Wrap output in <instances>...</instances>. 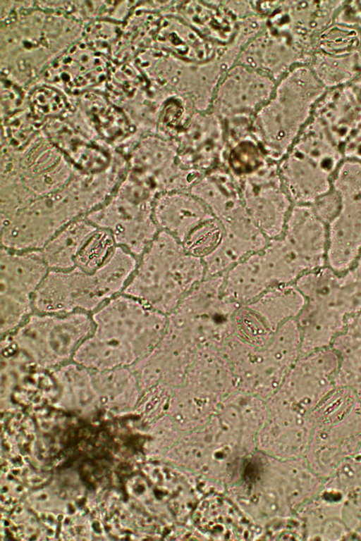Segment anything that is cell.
<instances>
[{
	"mask_svg": "<svg viewBox=\"0 0 361 541\" xmlns=\"http://www.w3.org/2000/svg\"><path fill=\"white\" fill-rule=\"evenodd\" d=\"M94 330L73 361L95 371L133 366L160 342L168 316L121 293L93 312Z\"/></svg>",
	"mask_w": 361,
	"mask_h": 541,
	"instance_id": "cell-1",
	"label": "cell"
},
{
	"mask_svg": "<svg viewBox=\"0 0 361 541\" xmlns=\"http://www.w3.org/2000/svg\"><path fill=\"white\" fill-rule=\"evenodd\" d=\"M271 11L265 29L243 47L238 61L278 82L293 68L310 65L315 39L325 25L312 1L279 2Z\"/></svg>",
	"mask_w": 361,
	"mask_h": 541,
	"instance_id": "cell-2",
	"label": "cell"
},
{
	"mask_svg": "<svg viewBox=\"0 0 361 541\" xmlns=\"http://www.w3.org/2000/svg\"><path fill=\"white\" fill-rule=\"evenodd\" d=\"M293 285L305 299L296 318L301 354L330 347L347 320L361 312V254L343 272L326 265L301 276Z\"/></svg>",
	"mask_w": 361,
	"mask_h": 541,
	"instance_id": "cell-3",
	"label": "cell"
},
{
	"mask_svg": "<svg viewBox=\"0 0 361 541\" xmlns=\"http://www.w3.org/2000/svg\"><path fill=\"white\" fill-rule=\"evenodd\" d=\"M205 278L202 259L189 254L173 236L159 230L138 258L122 293L168 316Z\"/></svg>",
	"mask_w": 361,
	"mask_h": 541,
	"instance_id": "cell-4",
	"label": "cell"
},
{
	"mask_svg": "<svg viewBox=\"0 0 361 541\" xmlns=\"http://www.w3.org/2000/svg\"><path fill=\"white\" fill-rule=\"evenodd\" d=\"M327 90L309 65L297 66L278 82L270 99L254 115L252 130L269 157L279 163L312 120Z\"/></svg>",
	"mask_w": 361,
	"mask_h": 541,
	"instance_id": "cell-5",
	"label": "cell"
},
{
	"mask_svg": "<svg viewBox=\"0 0 361 541\" xmlns=\"http://www.w3.org/2000/svg\"><path fill=\"white\" fill-rule=\"evenodd\" d=\"M137 258L117 247L110 259L93 273L77 268L49 270L33 297L40 313L94 312L123 292L133 275Z\"/></svg>",
	"mask_w": 361,
	"mask_h": 541,
	"instance_id": "cell-6",
	"label": "cell"
},
{
	"mask_svg": "<svg viewBox=\"0 0 361 541\" xmlns=\"http://www.w3.org/2000/svg\"><path fill=\"white\" fill-rule=\"evenodd\" d=\"M344 159L342 146L312 118L278 163L293 204L312 205L328 194Z\"/></svg>",
	"mask_w": 361,
	"mask_h": 541,
	"instance_id": "cell-7",
	"label": "cell"
},
{
	"mask_svg": "<svg viewBox=\"0 0 361 541\" xmlns=\"http://www.w3.org/2000/svg\"><path fill=\"white\" fill-rule=\"evenodd\" d=\"M313 431L305 455L326 479L357 455L361 447V402L345 387L335 388L312 410Z\"/></svg>",
	"mask_w": 361,
	"mask_h": 541,
	"instance_id": "cell-8",
	"label": "cell"
},
{
	"mask_svg": "<svg viewBox=\"0 0 361 541\" xmlns=\"http://www.w3.org/2000/svg\"><path fill=\"white\" fill-rule=\"evenodd\" d=\"M221 350L232 365L238 389L269 399L300 356L301 334L292 318L262 347H248L232 335Z\"/></svg>",
	"mask_w": 361,
	"mask_h": 541,
	"instance_id": "cell-9",
	"label": "cell"
},
{
	"mask_svg": "<svg viewBox=\"0 0 361 541\" xmlns=\"http://www.w3.org/2000/svg\"><path fill=\"white\" fill-rule=\"evenodd\" d=\"M224 274L206 277L168 315L167 326L197 349H221L233 335V318L240 305L223 293Z\"/></svg>",
	"mask_w": 361,
	"mask_h": 541,
	"instance_id": "cell-10",
	"label": "cell"
},
{
	"mask_svg": "<svg viewBox=\"0 0 361 541\" xmlns=\"http://www.w3.org/2000/svg\"><path fill=\"white\" fill-rule=\"evenodd\" d=\"M157 196L125 172L108 200L86 217L109 231L118 247L138 259L159 232L153 214Z\"/></svg>",
	"mask_w": 361,
	"mask_h": 541,
	"instance_id": "cell-11",
	"label": "cell"
},
{
	"mask_svg": "<svg viewBox=\"0 0 361 541\" xmlns=\"http://www.w3.org/2000/svg\"><path fill=\"white\" fill-rule=\"evenodd\" d=\"M88 213L87 205L74 183L30 201L1 220V247L15 250H41L71 221Z\"/></svg>",
	"mask_w": 361,
	"mask_h": 541,
	"instance_id": "cell-12",
	"label": "cell"
},
{
	"mask_svg": "<svg viewBox=\"0 0 361 541\" xmlns=\"http://www.w3.org/2000/svg\"><path fill=\"white\" fill-rule=\"evenodd\" d=\"M94 330L92 316L85 311L30 314L5 339L42 368L66 363Z\"/></svg>",
	"mask_w": 361,
	"mask_h": 541,
	"instance_id": "cell-13",
	"label": "cell"
},
{
	"mask_svg": "<svg viewBox=\"0 0 361 541\" xmlns=\"http://www.w3.org/2000/svg\"><path fill=\"white\" fill-rule=\"evenodd\" d=\"M338 211L327 224L326 265L341 273L361 254V162L345 158L333 182Z\"/></svg>",
	"mask_w": 361,
	"mask_h": 541,
	"instance_id": "cell-14",
	"label": "cell"
},
{
	"mask_svg": "<svg viewBox=\"0 0 361 541\" xmlns=\"http://www.w3.org/2000/svg\"><path fill=\"white\" fill-rule=\"evenodd\" d=\"M1 333L8 335L31 314L33 297L49 268L41 250L1 247Z\"/></svg>",
	"mask_w": 361,
	"mask_h": 541,
	"instance_id": "cell-15",
	"label": "cell"
},
{
	"mask_svg": "<svg viewBox=\"0 0 361 541\" xmlns=\"http://www.w3.org/2000/svg\"><path fill=\"white\" fill-rule=\"evenodd\" d=\"M123 155L126 173L157 195L190 190L202 175L184 167L174 144L156 132L143 135Z\"/></svg>",
	"mask_w": 361,
	"mask_h": 541,
	"instance_id": "cell-16",
	"label": "cell"
},
{
	"mask_svg": "<svg viewBox=\"0 0 361 541\" xmlns=\"http://www.w3.org/2000/svg\"><path fill=\"white\" fill-rule=\"evenodd\" d=\"M305 304V297L293 284L271 287L239 306L233 318V335L250 347H262L281 325L298 317Z\"/></svg>",
	"mask_w": 361,
	"mask_h": 541,
	"instance_id": "cell-17",
	"label": "cell"
},
{
	"mask_svg": "<svg viewBox=\"0 0 361 541\" xmlns=\"http://www.w3.org/2000/svg\"><path fill=\"white\" fill-rule=\"evenodd\" d=\"M338 365L331 347L301 354L269 399L309 415L334 389Z\"/></svg>",
	"mask_w": 361,
	"mask_h": 541,
	"instance_id": "cell-18",
	"label": "cell"
},
{
	"mask_svg": "<svg viewBox=\"0 0 361 541\" xmlns=\"http://www.w3.org/2000/svg\"><path fill=\"white\" fill-rule=\"evenodd\" d=\"M243 204L269 240L279 237L293 204L279 175L278 163L237 182Z\"/></svg>",
	"mask_w": 361,
	"mask_h": 541,
	"instance_id": "cell-19",
	"label": "cell"
},
{
	"mask_svg": "<svg viewBox=\"0 0 361 541\" xmlns=\"http://www.w3.org/2000/svg\"><path fill=\"white\" fill-rule=\"evenodd\" d=\"M279 240L299 278L326 266L327 225L312 205H293Z\"/></svg>",
	"mask_w": 361,
	"mask_h": 541,
	"instance_id": "cell-20",
	"label": "cell"
},
{
	"mask_svg": "<svg viewBox=\"0 0 361 541\" xmlns=\"http://www.w3.org/2000/svg\"><path fill=\"white\" fill-rule=\"evenodd\" d=\"M275 87L276 81L270 76L238 63L221 78L212 101V112L223 122L252 120Z\"/></svg>",
	"mask_w": 361,
	"mask_h": 541,
	"instance_id": "cell-21",
	"label": "cell"
},
{
	"mask_svg": "<svg viewBox=\"0 0 361 541\" xmlns=\"http://www.w3.org/2000/svg\"><path fill=\"white\" fill-rule=\"evenodd\" d=\"M180 388L192 402L208 411L218 409L238 390L231 362L221 349L212 347L197 349Z\"/></svg>",
	"mask_w": 361,
	"mask_h": 541,
	"instance_id": "cell-22",
	"label": "cell"
},
{
	"mask_svg": "<svg viewBox=\"0 0 361 541\" xmlns=\"http://www.w3.org/2000/svg\"><path fill=\"white\" fill-rule=\"evenodd\" d=\"M197 349L169 328L158 344L131 368L146 390L157 385L174 389L185 380Z\"/></svg>",
	"mask_w": 361,
	"mask_h": 541,
	"instance_id": "cell-23",
	"label": "cell"
},
{
	"mask_svg": "<svg viewBox=\"0 0 361 541\" xmlns=\"http://www.w3.org/2000/svg\"><path fill=\"white\" fill-rule=\"evenodd\" d=\"M153 214L159 230L173 236L183 247L192 242L216 218L189 190L159 194L154 201Z\"/></svg>",
	"mask_w": 361,
	"mask_h": 541,
	"instance_id": "cell-24",
	"label": "cell"
},
{
	"mask_svg": "<svg viewBox=\"0 0 361 541\" xmlns=\"http://www.w3.org/2000/svg\"><path fill=\"white\" fill-rule=\"evenodd\" d=\"M283 285L276 259L267 244L224 274L223 293L227 299L242 305L254 300L271 287Z\"/></svg>",
	"mask_w": 361,
	"mask_h": 541,
	"instance_id": "cell-25",
	"label": "cell"
},
{
	"mask_svg": "<svg viewBox=\"0 0 361 541\" xmlns=\"http://www.w3.org/2000/svg\"><path fill=\"white\" fill-rule=\"evenodd\" d=\"M312 118L343 148L361 126V89L353 83L328 89L316 104Z\"/></svg>",
	"mask_w": 361,
	"mask_h": 541,
	"instance_id": "cell-26",
	"label": "cell"
},
{
	"mask_svg": "<svg viewBox=\"0 0 361 541\" xmlns=\"http://www.w3.org/2000/svg\"><path fill=\"white\" fill-rule=\"evenodd\" d=\"M81 106L86 126L98 139L115 150L123 152L142 135L120 109L104 96L94 92L84 93Z\"/></svg>",
	"mask_w": 361,
	"mask_h": 541,
	"instance_id": "cell-27",
	"label": "cell"
},
{
	"mask_svg": "<svg viewBox=\"0 0 361 541\" xmlns=\"http://www.w3.org/2000/svg\"><path fill=\"white\" fill-rule=\"evenodd\" d=\"M49 71V82L68 92H80L105 79L106 64L99 54L83 44L65 52Z\"/></svg>",
	"mask_w": 361,
	"mask_h": 541,
	"instance_id": "cell-28",
	"label": "cell"
},
{
	"mask_svg": "<svg viewBox=\"0 0 361 541\" xmlns=\"http://www.w3.org/2000/svg\"><path fill=\"white\" fill-rule=\"evenodd\" d=\"M155 35L160 50L184 61L204 63L218 54L214 43L205 39L178 15L164 16Z\"/></svg>",
	"mask_w": 361,
	"mask_h": 541,
	"instance_id": "cell-29",
	"label": "cell"
},
{
	"mask_svg": "<svg viewBox=\"0 0 361 541\" xmlns=\"http://www.w3.org/2000/svg\"><path fill=\"white\" fill-rule=\"evenodd\" d=\"M226 6L192 1L176 8L178 16L202 36L217 46H225L231 39L237 38L240 23Z\"/></svg>",
	"mask_w": 361,
	"mask_h": 541,
	"instance_id": "cell-30",
	"label": "cell"
},
{
	"mask_svg": "<svg viewBox=\"0 0 361 541\" xmlns=\"http://www.w3.org/2000/svg\"><path fill=\"white\" fill-rule=\"evenodd\" d=\"M330 347L338 359L335 387L350 390L361 402V312L347 320Z\"/></svg>",
	"mask_w": 361,
	"mask_h": 541,
	"instance_id": "cell-31",
	"label": "cell"
},
{
	"mask_svg": "<svg viewBox=\"0 0 361 541\" xmlns=\"http://www.w3.org/2000/svg\"><path fill=\"white\" fill-rule=\"evenodd\" d=\"M97 228L85 216L71 221L59 230L41 249L49 270L74 268L81 246Z\"/></svg>",
	"mask_w": 361,
	"mask_h": 541,
	"instance_id": "cell-32",
	"label": "cell"
},
{
	"mask_svg": "<svg viewBox=\"0 0 361 541\" xmlns=\"http://www.w3.org/2000/svg\"><path fill=\"white\" fill-rule=\"evenodd\" d=\"M273 162L253 133L226 142L222 165L237 182L257 173Z\"/></svg>",
	"mask_w": 361,
	"mask_h": 541,
	"instance_id": "cell-33",
	"label": "cell"
},
{
	"mask_svg": "<svg viewBox=\"0 0 361 541\" xmlns=\"http://www.w3.org/2000/svg\"><path fill=\"white\" fill-rule=\"evenodd\" d=\"M309 66L327 89L348 85L361 75V51L348 56L314 51Z\"/></svg>",
	"mask_w": 361,
	"mask_h": 541,
	"instance_id": "cell-34",
	"label": "cell"
},
{
	"mask_svg": "<svg viewBox=\"0 0 361 541\" xmlns=\"http://www.w3.org/2000/svg\"><path fill=\"white\" fill-rule=\"evenodd\" d=\"M194 518L200 528L214 536L241 535L243 518L227 501L217 497L205 499L195 511Z\"/></svg>",
	"mask_w": 361,
	"mask_h": 541,
	"instance_id": "cell-35",
	"label": "cell"
},
{
	"mask_svg": "<svg viewBox=\"0 0 361 541\" xmlns=\"http://www.w3.org/2000/svg\"><path fill=\"white\" fill-rule=\"evenodd\" d=\"M314 51L348 56L361 51V33L352 25L334 21L315 39Z\"/></svg>",
	"mask_w": 361,
	"mask_h": 541,
	"instance_id": "cell-36",
	"label": "cell"
},
{
	"mask_svg": "<svg viewBox=\"0 0 361 541\" xmlns=\"http://www.w3.org/2000/svg\"><path fill=\"white\" fill-rule=\"evenodd\" d=\"M116 247L111 232L97 228L81 246L75 259V268L93 273L110 259Z\"/></svg>",
	"mask_w": 361,
	"mask_h": 541,
	"instance_id": "cell-37",
	"label": "cell"
},
{
	"mask_svg": "<svg viewBox=\"0 0 361 541\" xmlns=\"http://www.w3.org/2000/svg\"><path fill=\"white\" fill-rule=\"evenodd\" d=\"M32 113L39 117H62L71 111V106L66 96L56 88L42 85L35 89L30 97Z\"/></svg>",
	"mask_w": 361,
	"mask_h": 541,
	"instance_id": "cell-38",
	"label": "cell"
},
{
	"mask_svg": "<svg viewBox=\"0 0 361 541\" xmlns=\"http://www.w3.org/2000/svg\"><path fill=\"white\" fill-rule=\"evenodd\" d=\"M334 21L354 26L361 33V1H343Z\"/></svg>",
	"mask_w": 361,
	"mask_h": 541,
	"instance_id": "cell-39",
	"label": "cell"
},
{
	"mask_svg": "<svg viewBox=\"0 0 361 541\" xmlns=\"http://www.w3.org/2000/svg\"><path fill=\"white\" fill-rule=\"evenodd\" d=\"M343 151L345 158L361 162V126L343 144Z\"/></svg>",
	"mask_w": 361,
	"mask_h": 541,
	"instance_id": "cell-40",
	"label": "cell"
},
{
	"mask_svg": "<svg viewBox=\"0 0 361 541\" xmlns=\"http://www.w3.org/2000/svg\"><path fill=\"white\" fill-rule=\"evenodd\" d=\"M357 456H358L361 459V447H360V449L359 450V452H358Z\"/></svg>",
	"mask_w": 361,
	"mask_h": 541,
	"instance_id": "cell-41",
	"label": "cell"
}]
</instances>
